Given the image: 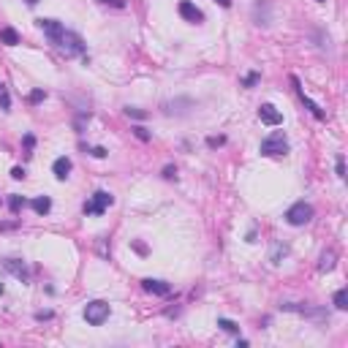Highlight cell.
Here are the masks:
<instances>
[{
  "mask_svg": "<svg viewBox=\"0 0 348 348\" xmlns=\"http://www.w3.org/2000/svg\"><path fill=\"white\" fill-rule=\"evenodd\" d=\"M54 46L66 54V57H76V54H84L87 49V44L82 41V36H76V33H71V30H63V36L54 41Z\"/></svg>",
  "mask_w": 348,
  "mask_h": 348,
  "instance_id": "obj_1",
  "label": "cell"
},
{
  "mask_svg": "<svg viewBox=\"0 0 348 348\" xmlns=\"http://www.w3.org/2000/svg\"><path fill=\"white\" fill-rule=\"evenodd\" d=\"M109 302H104V299H93V302H87L84 307V321L90 324V327H101L106 318H109Z\"/></svg>",
  "mask_w": 348,
  "mask_h": 348,
  "instance_id": "obj_2",
  "label": "cell"
},
{
  "mask_svg": "<svg viewBox=\"0 0 348 348\" xmlns=\"http://www.w3.org/2000/svg\"><path fill=\"white\" fill-rule=\"evenodd\" d=\"M112 204H114V196H112V193H106V191H96L90 201H84L82 212H84V215H104V212H106L109 207H112Z\"/></svg>",
  "mask_w": 348,
  "mask_h": 348,
  "instance_id": "obj_3",
  "label": "cell"
},
{
  "mask_svg": "<svg viewBox=\"0 0 348 348\" xmlns=\"http://www.w3.org/2000/svg\"><path fill=\"white\" fill-rule=\"evenodd\" d=\"M288 153V141H286V133L283 131H275L270 133L264 141H261V155H286Z\"/></svg>",
  "mask_w": 348,
  "mask_h": 348,
  "instance_id": "obj_4",
  "label": "cell"
},
{
  "mask_svg": "<svg viewBox=\"0 0 348 348\" xmlns=\"http://www.w3.org/2000/svg\"><path fill=\"white\" fill-rule=\"evenodd\" d=\"M310 218H313V207L307 201L291 204L288 212H286V220H288L291 226H305V223H310Z\"/></svg>",
  "mask_w": 348,
  "mask_h": 348,
  "instance_id": "obj_5",
  "label": "cell"
},
{
  "mask_svg": "<svg viewBox=\"0 0 348 348\" xmlns=\"http://www.w3.org/2000/svg\"><path fill=\"white\" fill-rule=\"evenodd\" d=\"M291 84L297 87V96H299V101H302V104L307 106V112H310L313 117H318V120H324V109L315 104V101L310 98V96H305V90H302V84H299V79L297 76H291Z\"/></svg>",
  "mask_w": 348,
  "mask_h": 348,
  "instance_id": "obj_6",
  "label": "cell"
},
{
  "mask_svg": "<svg viewBox=\"0 0 348 348\" xmlns=\"http://www.w3.org/2000/svg\"><path fill=\"white\" fill-rule=\"evenodd\" d=\"M36 25H38V30H41V33H44L46 38H49V44L57 41V38L63 36V30H66V27H63L57 19H38Z\"/></svg>",
  "mask_w": 348,
  "mask_h": 348,
  "instance_id": "obj_7",
  "label": "cell"
},
{
  "mask_svg": "<svg viewBox=\"0 0 348 348\" xmlns=\"http://www.w3.org/2000/svg\"><path fill=\"white\" fill-rule=\"evenodd\" d=\"M141 288L147 291V294H155V297H169L171 294V286L166 280H153V278H144L141 280Z\"/></svg>",
  "mask_w": 348,
  "mask_h": 348,
  "instance_id": "obj_8",
  "label": "cell"
},
{
  "mask_svg": "<svg viewBox=\"0 0 348 348\" xmlns=\"http://www.w3.org/2000/svg\"><path fill=\"white\" fill-rule=\"evenodd\" d=\"M3 270L11 272L14 278H19L22 283H27V278H30V275H27V267H25V261H22V258H6V261H3Z\"/></svg>",
  "mask_w": 348,
  "mask_h": 348,
  "instance_id": "obj_9",
  "label": "cell"
},
{
  "mask_svg": "<svg viewBox=\"0 0 348 348\" xmlns=\"http://www.w3.org/2000/svg\"><path fill=\"white\" fill-rule=\"evenodd\" d=\"M258 120L264 123V125H280L283 123V114L272 104H261L258 106Z\"/></svg>",
  "mask_w": 348,
  "mask_h": 348,
  "instance_id": "obj_10",
  "label": "cell"
},
{
  "mask_svg": "<svg viewBox=\"0 0 348 348\" xmlns=\"http://www.w3.org/2000/svg\"><path fill=\"white\" fill-rule=\"evenodd\" d=\"M180 17H183L185 22H193V25H199V22H204V14H201V9H196V6L191 3V0H183V3H180Z\"/></svg>",
  "mask_w": 348,
  "mask_h": 348,
  "instance_id": "obj_11",
  "label": "cell"
},
{
  "mask_svg": "<svg viewBox=\"0 0 348 348\" xmlns=\"http://www.w3.org/2000/svg\"><path fill=\"white\" fill-rule=\"evenodd\" d=\"M335 264H337V253L332 248L324 250L318 256V272H332V270H335Z\"/></svg>",
  "mask_w": 348,
  "mask_h": 348,
  "instance_id": "obj_12",
  "label": "cell"
},
{
  "mask_svg": "<svg viewBox=\"0 0 348 348\" xmlns=\"http://www.w3.org/2000/svg\"><path fill=\"white\" fill-rule=\"evenodd\" d=\"M52 171H54V177H57L60 183H63V180H66L68 174H71V158H66V155L57 158V161L52 163Z\"/></svg>",
  "mask_w": 348,
  "mask_h": 348,
  "instance_id": "obj_13",
  "label": "cell"
},
{
  "mask_svg": "<svg viewBox=\"0 0 348 348\" xmlns=\"http://www.w3.org/2000/svg\"><path fill=\"white\" fill-rule=\"evenodd\" d=\"M30 207H33V212H38V215H46V212L52 210V199L49 196H38V199L30 201Z\"/></svg>",
  "mask_w": 348,
  "mask_h": 348,
  "instance_id": "obj_14",
  "label": "cell"
},
{
  "mask_svg": "<svg viewBox=\"0 0 348 348\" xmlns=\"http://www.w3.org/2000/svg\"><path fill=\"white\" fill-rule=\"evenodd\" d=\"M0 44L17 46V44H19V33H17L14 27H3V30H0Z\"/></svg>",
  "mask_w": 348,
  "mask_h": 348,
  "instance_id": "obj_15",
  "label": "cell"
},
{
  "mask_svg": "<svg viewBox=\"0 0 348 348\" xmlns=\"http://www.w3.org/2000/svg\"><path fill=\"white\" fill-rule=\"evenodd\" d=\"M283 256H288V245L275 242V245H272V253H270V261H272V264H280Z\"/></svg>",
  "mask_w": 348,
  "mask_h": 348,
  "instance_id": "obj_16",
  "label": "cell"
},
{
  "mask_svg": "<svg viewBox=\"0 0 348 348\" xmlns=\"http://www.w3.org/2000/svg\"><path fill=\"white\" fill-rule=\"evenodd\" d=\"M335 307H337V310H345V307H348V288H337L335 291Z\"/></svg>",
  "mask_w": 348,
  "mask_h": 348,
  "instance_id": "obj_17",
  "label": "cell"
},
{
  "mask_svg": "<svg viewBox=\"0 0 348 348\" xmlns=\"http://www.w3.org/2000/svg\"><path fill=\"white\" fill-rule=\"evenodd\" d=\"M218 327L223 329V332H231V335H237V332H240V327H237L231 318H218Z\"/></svg>",
  "mask_w": 348,
  "mask_h": 348,
  "instance_id": "obj_18",
  "label": "cell"
},
{
  "mask_svg": "<svg viewBox=\"0 0 348 348\" xmlns=\"http://www.w3.org/2000/svg\"><path fill=\"white\" fill-rule=\"evenodd\" d=\"M9 207H11V212H19L22 207H25V199H22V196H17V193H11V196H9Z\"/></svg>",
  "mask_w": 348,
  "mask_h": 348,
  "instance_id": "obj_19",
  "label": "cell"
},
{
  "mask_svg": "<svg viewBox=\"0 0 348 348\" xmlns=\"http://www.w3.org/2000/svg\"><path fill=\"white\" fill-rule=\"evenodd\" d=\"M133 133H136V139H141V141H150V139H153V133H150L144 125H136V128H133Z\"/></svg>",
  "mask_w": 348,
  "mask_h": 348,
  "instance_id": "obj_20",
  "label": "cell"
},
{
  "mask_svg": "<svg viewBox=\"0 0 348 348\" xmlns=\"http://www.w3.org/2000/svg\"><path fill=\"white\" fill-rule=\"evenodd\" d=\"M258 79H261V74H258V71H250V74L242 79V84H245V87H253V84L258 82Z\"/></svg>",
  "mask_w": 348,
  "mask_h": 348,
  "instance_id": "obj_21",
  "label": "cell"
},
{
  "mask_svg": "<svg viewBox=\"0 0 348 348\" xmlns=\"http://www.w3.org/2000/svg\"><path fill=\"white\" fill-rule=\"evenodd\" d=\"M87 120H90V114H87V112H82V114H79L76 120H74V128H76L79 133H82V128H84V125H87Z\"/></svg>",
  "mask_w": 348,
  "mask_h": 348,
  "instance_id": "obj_22",
  "label": "cell"
},
{
  "mask_svg": "<svg viewBox=\"0 0 348 348\" xmlns=\"http://www.w3.org/2000/svg\"><path fill=\"white\" fill-rule=\"evenodd\" d=\"M125 114H128V117H133V120H144V117H147V112H141V109H125Z\"/></svg>",
  "mask_w": 348,
  "mask_h": 348,
  "instance_id": "obj_23",
  "label": "cell"
},
{
  "mask_svg": "<svg viewBox=\"0 0 348 348\" xmlns=\"http://www.w3.org/2000/svg\"><path fill=\"white\" fill-rule=\"evenodd\" d=\"M44 98H46V93H44V90H33L27 101H30V104H38V101H44Z\"/></svg>",
  "mask_w": 348,
  "mask_h": 348,
  "instance_id": "obj_24",
  "label": "cell"
},
{
  "mask_svg": "<svg viewBox=\"0 0 348 348\" xmlns=\"http://www.w3.org/2000/svg\"><path fill=\"white\" fill-rule=\"evenodd\" d=\"M335 169H337V177H345V161H343V155H337Z\"/></svg>",
  "mask_w": 348,
  "mask_h": 348,
  "instance_id": "obj_25",
  "label": "cell"
},
{
  "mask_svg": "<svg viewBox=\"0 0 348 348\" xmlns=\"http://www.w3.org/2000/svg\"><path fill=\"white\" fill-rule=\"evenodd\" d=\"M11 177H14V180H25V169H22V166H14V169H11Z\"/></svg>",
  "mask_w": 348,
  "mask_h": 348,
  "instance_id": "obj_26",
  "label": "cell"
},
{
  "mask_svg": "<svg viewBox=\"0 0 348 348\" xmlns=\"http://www.w3.org/2000/svg\"><path fill=\"white\" fill-rule=\"evenodd\" d=\"M223 141H226L223 136H210V139H207V144H210V147H220Z\"/></svg>",
  "mask_w": 348,
  "mask_h": 348,
  "instance_id": "obj_27",
  "label": "cell"
},
{
  "mask_svg": "<svg viewBox=\"0 0 348 348\" xmlns=\"http://www.w3.org/2000/svg\"><path fill=\"white\" fill-rule=\"evenodd\" d=\"M163 177H166V180H174V177H177V169H174V166H166V169H163Z\"/></svg>",
  "mask_w": 348,
  "mask_h": 348,
  "instance_id": "obj_28",
  "label": "cell"
},
{
  "mask_svg": "<svg viewBox=\"0 0 348 348\" xmlns=\"http://www.w3.org/2000/svg\"><path fill=\"white\" fill-rule=\"evenodd\" d=\"M133 250H136V253H141V256H144V253H147V245H144V242H133Z\"/></svg>",
  "mask_w": 348,
  "mask_h": 348,
  "instance_id": "obj_29",
  "label": "cell"
},
{
  "mask_svg": "<svg viewBox=\"0 0 348 348\" xmlns=\"http://www.w3.org/2000/svg\"><path fill=\"white\" fill-rule=\"evenodd\" d=\"M90 153H93V155H96V158H106V150H104V147H93V150H90Z\"/></svg>",
  "mask_w": 348,
  "mask_h": 348,
  "instance_id": "obj_30",
  "label": "cell"
},
{
  "mask_svg": "<svg viewBox=\"0 0 348 348\" xmlns=\"http://www.w3.org/2000/svg\"><path fill=\"white\" fill-rule=\"evenodd\" d=\"M101 3H106V6H117V9H123V6H125V0H101Z\"/></svg>",
  "mask_w": 348,
  "mask_h": 348,
  "instance_id": "obj_31",
  "label": "cell"
},
{
  "mask_svg": "<svg viewBox=\"0 0 348 348\" xmlns=\"http://www.w3.org/2000/svg\"><path fill=\"white\" fill-rule=\"evenodd\" d=\"M33 144H36V139L27 133V136H25V147H27V150H33Z\"/></svg>",
  "mask_w": 348,
  "mask_h": 348,
  "instance_id": "obj_32",
  "label": "cell"
},
{
  "mask_svg": "<svg viewBox=\"0 0 348 348\" xmlns=\"http://www.w3.org/2000/svg\"><path fill=\"white\" fill-rule=\"evenodd\" d=\"M36 318H38V321H46V318H52V313H49V310H46V313H36Z\"/></svg>",
  "mask_w": 348,
  "mask_h": 348,
  "instance_id": "obj_33",
  "label": "cell"
},
{
  "mask_svg": "<svg viewBox=\"0 0 348 348\" xmlns=\"http://www.w3.org/2000/svg\"><path fill=\"white\" fill-rule=\"evenodd\" d=\"M215 3H220L223 9H228V6H231V0H215Z\"/></svg>",
  "mask_w": 348,
  "mask_h": 348,
  "instance_id": "obj_34",
  "label": "cell"
},
{
  "mask_svg": "<svg viewBox=\"0 0 348 348\" xmlns=\"http://www.w3.org/2000/svg\"><path fill=\"white\" fill-rule=\"evenodd\" d=\"M25 3H27V6H38V0H25Z\"/></svg>",
  "mask_w": 348,
  "mask_h": 348,
  "instance_id": "obj_35",
  "label": "cell"
},
{
  "mask_svg": "<svg viewBox=\"0 0 348 348\" xmlns=\"http://www.w3.org/2000/svg\"><path fill=\"white\" fill-rule=\"evenodd\" d=\"M3 93H6V84H0V96H3Z\"/></svg>",
  "mask_w": 348,
  "mask_h": 348,
  "instance_id": "obj_36",
  "label": "cell"
},
{
  "mask_svg": "<svg viewBox=\"0 0 348 348\" xmlns=\"http://www.w3.org/2000/svg\"><path fill=\"white\" fill-rule=\"evenodd\" d=\"M3 291H6V288H3V283H0V297H3Z\"/></svg>",
  "mask_w": 348,
  "mask_h": 348,
  "instance_id": "obj_37",
  "label": "cell"
},
{
  "mask_svg": "<svg viewBox=\"0 0 348 348\" xmlns=\"http://www.w3.org/2000/svg\"><path fill=\"white\" fill-rule=\"evenodd\" d=\"M315 3H324V0H315Z\"/></svg>",
  "mask_w": 348,
  "mask_h": 348,
  "instance_id": "obj_38",
  "label": "cell"
}]
</instances>
